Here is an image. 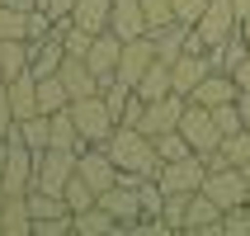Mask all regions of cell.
<instances>
[{
  "label": "cell",
  "instance_id": "cell-9",
  "mask_svg": "<svg viewBox=\"0 0 250 236\" xmlns=\"http://www.w3.org/2000/svg\"><path fill=\"white\" fill-rule=\"evenodd\" d=\"M99 203H104V208L113 213V217H118V232H127V227L132 222H142V217H146V208H142V194H137V184H113V189H104V194H99Z\"/></svg>",
  "mask_w": 250,
  "mask_h": 236
},
{
  "label": "cell",
  "instance_id": "cell-44",
  "mask_svg": "<svg viewBox=\"0 0 250 236\" xmlns=\"http://www.w3.org/2000/svg\"><path fill=\"white\" fill-rule=\"evenodd\" d=\"M241 175H246V189H250V161H246V166H241Z\"/></svg>",
  "mask_w": 250,
  "mask_h": 236
},
{
  "label": "cell",
  "instance_id": "cell-3",
  "mask_svg": "<svg viewBox=\"0 0 250 236\" xmlns=\"http://www.w3.org/2000/svg\"><path fill=\"white\" fill-rule=\"evenodd\" d=\"M180 132H184V142H189L198 156L217 151V142H222V128H217L212 109H203V104H194V99H189L184 113H180Z\"/></svg>",
  "mask_w": 250,
  "mask_h": 236
},
{
  "label": "cell",
  "instance_id": "cell-6",
  "mask_svg": "<svg viewBox=\"0 0 250 236\" xmlns=\"http://www.w3.org/2000/svg\"><path fill=\"white\" fill-rule=\"evenodd\" d=\"M203 194L217 203V208H241V203H250V189H246V175H241V166H222V170H208V180H203Z\"/></svg>",
  "mask_w": 250,
  "mask_h": 236
},
{
  "label": "cell",
  "instance_id": "cell-42",
  "mask_svg": "<svg viewBox=\"0 0 250 236\" xmlns=\"http://www.w3.org/2000/svg\"><path fill=\"white\" fill-rule=\"evenodd\" d=\"M5 156H10V137H0V180H5ZM5 194V189H0Z\"/></svg>",
  "mask_w": 250,
  "mask_h": 236
},
{
  "label": "cell",
  "instance_id": "cell-40",
  "mask_svg": "<svg viewBox=\"0 0 250 236\" xmlns=\"http://www.w3.org/2000/svg\"><path fill=\"white\" fill-rule=\"evenodd\" d=\"M236 109H241V118H246V128H250V90H241V95H236Z\"/></svg>",
  "mask_w": 250,
  "mask_h": 236
},
{
  "label": "cell",
  "instance_id": "cell-36",
  "mask_svg": "<svg viewBox=\"0 0 250 236\" xmlns=\"http://www.w3.org/2000/svg\"><path fill=\"white\" fill-rule=\"evenodd\" d=\"M203 10H208V0H175V24L194 28L198 19H203Z\"/></svg>",
  "mask_w": 250,
  "mask_h": 236
},
{
  "label": "cell",
  "instance_id": "cell-4",
  "mask_svg": "<svg viewBox=\"0 0 250 236\" xmlns=\"http://www.w3.org/2000/svg\"><path fill=\"white\" fill-rule=\"evenodd\" d=\"M76 175H81L95 194H104V189H113L118 184V166H113V156H109V147H90L85 142L81 151H76Z\"/></svg>",
  "mask_w": 250,
  "mask_h": 236
},
{
  "label": "cell",
  "instance_id": "cell-16",
  "mask_svg": "<svg viewBox=\"0 0 250 236\" xmlns=\"http://www.w3.org/2000/svg\"><path fill=\"white\" fill-rule=\"evenodd\" d=\"M118 57H123V38H118L113 28H104V33H95V43H90L85 62H90V71H95V76H113V71H118Z\"/></svg>",
  "mask_w": 250,
  "mask_h": 236
},
{
  "label": "cell",
  "instance_id": "cell-5",
  "mask_svg": "<svg viewBox=\"0 0 250 236\" xmlns=\"http://www.w3.org/2000/svg\"><path fill=\"white\" fill-rule=\"evenodd\" d=\"M71 175H76V151H66V147H47V151H38L33 189H52V194H62Z\"/></svg>",
  "mask_w": 250,
  "mask_h": 236
},
{
  "label": "cell",
  "instance_id": "cell-30",
  "mask_svg": "<svg viewBox=\"0 0 250 236\" xmlns=\"http://www.w3.org/2000/svg\"><path fill=\"white\" fill-rule=\"evenodd\" d=\"M246 52H250V47H246V38H241V28H236L222 47H212V66H217V71H236V62H241Z\"/></svg>",
  "mask_w": 250,
  "mask_h": 236
},
{
  "label": "cell",
  "instance_id": "cell-27",
  "mask_svg": "<svg viewBox=\"0 0 250 236\" xmlns=\"http://www.w3.org/2000/svg\"><path fill=\"white\" fill-rule=\"evenodd\" d=\"M189 198L194 194H184V189H166V198H161V222H166V232H184Z\"/></svg>",
  "mask_w": 250,
  "mask_h": 236
},
{
  "label": "cell",
  "instance_id": "cell-25",
  "mask_svg": "<svg viewBox=\"0 0 250 236\" xmlns=\"http://www.w3.org/2000/svg\"><path fill=\"white\" fill-rule=\"evenodd\" d=\"M71 95H66V81L62 76H38V113H57V109H66Z\"/></svg>",
  "mask_w": 250,
  "mask_h": 236
},
{
  "label": "cell",
  "instance_id": "cell-21",
  "mask_svg": "<svg viewBox=\"0 0 250 236\" xmlns=\"http://www.w3.org/2000/svg\"><path fill=\"white\" fill-rule=\"evenodd\" d=\"M132 90H137V95L146 99V104H151V99L175 95V76H170V62H161V57H156L151 66H146V76H142V81L132 85Z\"/></svg>",
  "mask_w": 250,
  "mask_h": 236
},
{
  "label": "cell",
  "instance_id": "cell-39",
  "mask_svg": "<svg viewBox=\"0 0 250 236\" xmlns=\"http://www.w3.org/2000/svg\"><path fill=\"white\" fill-rule=\"evenodd\" d=\"M231 76H236V85H241V90H250V52L236 62V71H231Z\"/></svg>",
  "mask_w": 250,
  "mask_h": 236
},
{
  "label": "cell",
  "instance_id": "cell-10",
  "mask_svg": "<svg viewBox=\"0 0 250 236\" xmlns=\"http://www.w3.org/2000/svg\"><path fill=\"white\" fill-rule=\"evenodd\" d=\"M184 104H189L184 95H166V99H151V104L142 109V123H137V128L146 132V137L175 132V128H180V113H184Z\"/></svg>",
  "mask_w": 250,
  "mask_h": 236
},
{
  "label": "cell",
  "instance_id": "cell-38",
  "mask_svg": "<svg viewBox=\"0 0 250 236\" xmlns=\"http://www.w3.org/2000/svg\"><path fill=\"white\" fill-rule=\"evenodd\" d=\"M14 132V104H10V85L0 81V137Z\"/></svg>",
  "mask_w": 250,
  "mask_h": 236
},
{
  "label": "cell",
  "instance_id": "cell-37",
  "mask_svg": "<svg viewBox=\"0 0 250 236\" xmlns=\"http://www.w3.org/2000/svg\"><path fill=\"white\" fill-rule=\"evenodd\" d=\"M142 109H146V99H142L137 90H132V95H127V104H123V109H118V123L137 128V123H142Z\"/></svg>",
  "mask_w": 250,
  "mask_h": 236
},
{
  "label": "cell",
  "instance_id": "cell-46",
  "mask_svg": "<svg viewBox=\"0 0 250 236\" xmlns=\"http://www.w3.org/2000/svg\"><path fill=\"white\" fill-rule=\"evenodd\" d=\"M0 203H5V194H0Z\"/></svg>",
  "mask_w": 250,
  "mask_h": 236
},
{
  "label": "cell",
  "instance_id": "cell-2",
  "mask_svg": "<svg viewBox=\"0 0 250 236\" xmlns=\"http://www.w3.org/2000/svg\"><path fill=\"white\" fill-rule=\"evenodd\" d=\"M71 118H76V132H81V142H90V147H104V142L113 137V128H118V113L104 104V95L71 99Z\"/></svg>",
  "mask_w": 250,
  "mask_h": 236
},
{
  "label": "cell",
  "instance_id": "cell-34",
  "mask_svg": "<svg viewBox=\"0 0 250 236\" xmlns=\"http://www.w3.org/2000/svg\"><path fill=\"white\" fill-rule=\"evenodd\" d=\"M212 118H217V128H222V137H231V132H241V128H246V118H241V109H236V99H231V104H217V109H212Z\"/></svg>",
  "mask_w": 250,
  "mask_h": 236
},
{
  "label": "cell",
  "instance_id": "cell-19",
  "mask_svg": "<svg viewBox=\"0 0 250 236\" xmlns=\"http://www.w3.org/2000/svg\"><path fill=\"white\" fill-rule=\"evenodd\" d=\"M184 232H222V208L212 203L203 189L189 198V217H184Z\"/></svg>",
  "mask_w": 250,
  "mask_h": 236
},
{
  "label": "cell",
  "instance_id": "cell-12",
  "mask_svg": "<svg viewBox=\"0 0 250 236\" xmlns=\"http://www.w3.org/2000/svg\"><path fill=\"white\" fill-rule=\"evenodd\" d=\"M62 62H66V47H62V33L57 28L28 38V71L33 76H52V71H62Z\"/></svg>",
  "mask_w": 250,
  "mask_h": 236
},
{
  "label": "cell",
  "instance_id": "cell-24",
  "mask_svg": "<svg viewBox=\"0 0 250 236\" xmlns=\"http://www.w3.org/2000/svg\"><path fill=\"white\" fill-rule=\"evenodd\" d=\"M76 232L81 236H109V232H118V217L104 203H90L85 213H76Z\"/></svg>",
  "mask_w": 250,
  "mask_h": 236
},
{
  "label": "cell",
  "instance_id": "cell-32",
  "mask_svg": "<svg viewBox=\"0 0 250 236\" xmlns=\"http://www.w3.org/2000/svg\"><path fill=\"white\" fill-rule=\"evenodd\" d=\"M62 198L71 203V213H85L90 203H99V194H95V189H90V184L81 180V175H71V180H66V189H62Z\"/></svg>",
  "mask_w": 250,
  "mask_h": 236
},
{
  "label": "cell",
  "instance_id": "cell-20",
  "mask_svg": "<svg viewBox=\"0 0 250 236\" xmlns=\"http://www.w3.org/2000/svg\"><path fill=\"white\" fill-rule=\"evenodd\" d=\"M10 104H14V123L28 118V113H38V76L24 71V76H10Z\"/></svg>",
  "mask_w": 250,
  "mask_h": 236
},
{
  "label": "cell",
  "instance_id": "cell-23",
  "mask_svg": "<svg viewBox=\"0 0 250 236\" xmlns=\"http://www.w3.org/2000/svg\"><path fill=\"white\" fill-rule=\"evenodd\" d=\"M109 14H113V0H76L71 19H76L85 33H104V28H109Z\"/></svg>",
  "mask_w": 250,
  "mask_h": 236
},
{
  "label": "cell",
  "instance_id": "cell-22",
  "mask_svg": "<svg viewBox=\"0 0 250 236\" xmlns=\"http://www.w3.org/2000/svg\"><path fill=\"white\" fill-rule=\"evenodd\" d=\"M47 147H66V151H81L85 147L81 132H76V118H71V104L57 109V113H47Z\"/></svg>",
  "mask_w": 250,
  "mask_h": 236
},
{
  "label": "cell",
  "instance_id": "cell-43",
  "mask_svg": "<svg viewBox=\"0 0 250 236\" xmlns=\"http://www.w3.org/2000/svg\"><path fill=\"white\" fill-rule=\"evenodd\" d=\"M241 38H246V47H250V19H241Z\"/></svg>",
  "mask_w": 250,
  "mask_h": 236
},
{
  "label": "cell",
  "instance_id": "cell-1",
  "mask_svg": "<svg viewBox=\"0 0 250 236\" xmlns=\"http://www.w3.org/2000/svg\"><path fill=\"white\" fill-rule=\"evenodd\" d=\"M109 147V156H113V166H118V180L123 184H137V180H156L161 175V151H156V137H146L142 128H127V123H118L113 128V137L104 142Z\"/></svg>",
  "mask_w": 250,
  "mask_h": 236
},
{
  "label": "cell",
  "instance_id": "cell-29",
  "mask_svg": "<svg viewBox=\"0 0 250 236\" xmlns=\"http://www.w3.org/2000/svg\"><path fill=\"white\" fill-rule=\"evenodd\" d=\"M0 66H5V81H10V76H24L28 71V38L0 43Z\"/></svg>",
  "mask_w": 250,
  "mask_h": 236
},
{
  "label": "cell",
  "instance_id": "cell-33",
  "mask_svg": "<svg viewBox=\"0 0 250 236\" xmlns=\"http://www.w3.org/2000/svg\"><path fill=\"white\" fill-rule=\"evenodd\" d=\"M156 151H161V161H180V156H189L194 147H189L184 132L175 128V132H161V137H156Z\"/></svg>",
  "mask_w": 250,
  "mask_h": 236
},
{
  "label": "cell",
  "instance_id": "cell-31",
  "mask_svg": "<svg viewBox=\"0 0 250 236\" xmlns=\"http://www.w3.org/2000/svg\"><path fill=\"white\" fill-rule=\"evenodd\" d=\"M217 151H222L227 166H246V161H250V128H241V132L222 137V142H217Z\"/></svg>",
  "mask_w": 250,
  "mask_h": 236
},
{
  "label": "cell",
  "instance_id": "cell-13",
  "mask_svg": "<svg viewBox=\"0 0 250 236\" xmlns=\"http://www.w3.org/2000/svg\"><path fill=\"white\" fill-rule=\"evenodd\" d=\"M57 76L66 81V95H71V99H90V95H104V81H109V76H95L85 57H66Z\"/></svg>",
  "mask_w": 250,
  "mask_h": 236
},
{
  "label": "cell",
  "instance_id": "cell-11",
  "mask_svg": "<svg viewBox=\"0 0 250 236\" xmlns=\"http://www.w3.org/2000/svg\"><path fill=\"white\" fill-rule=\"evenodd\" d=\"M156 62V43H151V33H142V38H127L123 43V57H118V81L123 85H137L142 76H146V66Z\"/></svg>",
  "mask_w": 250,
  "mask_h": 236
},
{
  "label": "cell",
  "instance_id": "cell-8",
  "mask_svg": "<svg viewBox=\"0 0 250 236\" xmlns=\"http://www.w3.org/2000/svg\"><path fill=\"white\" fill-rule=\"evenodd\" d=\"M33 166H38V151H28L19 137H10V156H5V180H0V189H5V194H28V189H33Z\"/></svg>",
  "mask_w": 250,
  "mask_h": 236
},
{
  "label": "cell",
  "instance_id": "cell-14",
  "mask_svg": "<svg viewBox=\"0 0 250 236\" xmlns=\"http://www.w3.org/2000/svg\"><path fill=\"white\" fill-rule=\"evenodd\" d=\"M241 95V85H236V76H231V71H217L212 66L208 76H203V81L194 85V104H203V109H217V104H231V99Z\"/></svg>",
  "mask_w": 250,
  "mask_h": 236
},
{
  "label": "cell",
  "instance_id": "cell-45",
  "mask_svg": "<svg viewBox=\"0 0 250 236\" xmlns=\"http://www.w3.org/2000/svg\"><path fill=\"white\" fill-rule=\"evenodd\" d=\"M0 81H5V66H0Z\"/></svg>",
  "mask_w": 250,
  "mask_h": 236
},
{
  "label": "cell",
  "instance_id": "cell-35",
  "mask_svg": "<svg viewBox=\"0 0 250 236\" xmlns=\"http://www.w3.org/2000/svg\"><path fill=\"white\" fill-rule=\"evenodd\" d=\"M142 10H146V24H170V19H175V0H142ZM151 28H146V33H151Z\"/></svg>",
  "mask_w": 250,
  "mask_h": 236
},
{
  "label": "cell",
  "instance_id": "cell-15",
  "mask_svg": "<svg viewBox=\"0 0 250 236\" xmlns=\"http://www.w3.org/2000/svg\"><path fill=\"white\" fill-rule=\"evenodd\" d=\"M212 71V52H198V47H189V52L175 57V66H170V76H175V95H194V85L203 81Z\"/></svg>",
  "mask_w": 250,
  "mask_h": 236
},
{
  "label": "cell",
  "instance_id": "cell-18",
  "mask_svg": "<svg viewBox=\"0 0 250 236\" xmlns=\"http://www.w3.org/2000/svg\"><path fill=\"white\" fill-rule=\"evenodd\" d=\"M0 232L5 236H33L28 194H5V203H0Z\"/></svg>",
  "mask_w": 250,
  "mask_h": 236
},
{
  "label": "cell",
  "instance_id": "cell-26",
  "mask_svg": "<svg viewBox=\"0 0 250 236\" xmlns=\"http://www.w3.org/2000/svg\"><path fill=\"white\" fill-rule=\"evenodd\" d=\"M10 137H19L28 151H47V113H28V118H19Z\"/></svg>",
  "mask_w": 250,
  "mask_h": 236
},
{
  "label": "cell",
  "instance_id": "cell-7",
  "mask_svg": "<svg viewBox=\"0 0 250 236\" xmlns=\"http://www.w3.org/2000/svg\"><path fill=\"white\" fill-rule=\"evenodd\" d=\"M203 180H208V161L198 151L180 156V161H166L161 166V175H156V184L161 189H184V194H198L203 189Z\"/></svg>",
  "mask_w": 250,
  "mask_h": 236
},
{
  "label": "cell",
  "instance_id": "cell-47",
  "mask_svg": "<svg viewBox=\"0 0 250 236\" xmlns=\"http://www.w3.org/2000/svg\"><path fill=\"white\" fill-rule=\"evenodd\" d=\"M0 5H5V0H0Z\"/></svg>",
  "mask_w": 250,
  "mask_h": 236
},
{
  "label": "cell",
  "instance_id": "cell-41",
  "mask_svg": "<svg viewBox=\"0 0 250 236\" xmlns=\"http://www.w3.org/2000/svg\"><path fill=\"white\" fill-rule=\"evenodd\" d=\"M5 5H10V10H24V14L38 10V0H5Z\"/></svg>",
  "mask_w": 250,
  "mask_h": 236
},
{
  "label": "cell",
  "instance_id": "cell-28",
  "mask_svg": "<svg viewBox=\"0 0 250 236\" xmlns=\"http://www.w3.org/2000/svg\"><path fill=\"white\" fill-rule=\"evenodd\" d=\"M33 14H38V10H33ZM33 14L0 5V43H10V38H33Z\"/></svg>",
  "mask_w": 250,
  "mask_h": 236
},
{
  "label": "cell",
  "instance_id": "cell-17",
  "mask_svg": "<svg viewBox=\"0 0 250 236\" xmlns=\"http://www.w3.org/2000/svg\"><path fill=\"white\" fill-rule=\"evenodd\" d=\"M109 28L118 33V38H142L146 33V10H142V0H113V14H109Z\"/></svg>",
  "mask_w": 250,
  "mask_h": 236
}]
</instances>
